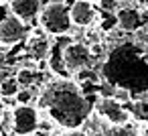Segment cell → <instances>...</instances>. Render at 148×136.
<instances>
[{
	"label": "cell",
	"instance_id": "obj_17",
	"mask_svg": "<svg viewBox=\"0 0 148 136\" xmlns=\"http://www.w3.org/2000/svg\"><path fill=\"white\" fill-rule=\"evenodd\" d=\"M97 4H99V12H106V14H116L120 8L118 0H97Z\"/></svg>",
	"mask_w": 148,
	"mask_h": 136
},
{
	"label": "cell",
	"instance_id": "obj_21",
	"mask_svg": "<svg viewBox=\"0 0 148 136\" xmlns=\"http://www.w3.org/2000/svg\"><path fill=\"white\" fill-rule=\"evenodd\" d=\"M2 112H4V108H2V104H0V116H2Z\"/></svg>",
	"mask_w": 148,
	"mask_h": 136
},
{
	"label": "cell",
	"instance_id": "obj_13",
	"mask_svg": "<svg viewBox=\"0 0 148 136\" xmlns=\"http://www.w3.org/2000/svg\"><path fill=\"white\" fill-rule=\"evenodd\" d=\"M39 73H41V71H37V69H21L14 77H16V81H18L21 87L29 89V87H33L35 81L39 79Z\"/></svg>",
	"mask_w": 148,
	"mask_h": 136
},
{
	"label": "cell",
	"instance_id": "obj_23",
	"mask_svg": "<svg viewBox=\"0 0 148 136\" xmlns=\"http://www.w3.org/2000/svg\"><path fill=\"white\" fill-rule=\"evenodd\" d=\"M0 136H4V134H0Z\"/></svg>",
	"mask_w": 148,
	"mask_h": 136
},
{
	"label": "cell",
	"instance_id": "obj_1",
	"mask_svg": "<svg viewBox=\"0 0 148 136\" xmlns=\"http://www.w3.org/2000/svg\"><path fill=\"white\" fill-rule=\"evenodd\" d=\"M101 77L108 85L130 95L148 93V47L140 41L114 45L101 63Z\"/></svg>",
	"mask_w": 148,
	"mask_h": 136
},
{
	"label": "cell",
	"instance_id": "obj_3",
	"mask_svg": "<svg viewBox=\"0 0 148 136\" xmlns=\"http://www.w3.org/2000/svg\"><path fill=\"white\" fill-rule=\"evenodd\" d=\"M39 23H41V29L53 37L69 35V31L73 29L69 6L65 2H49L47 6H43L39 14Z\"/></svg>",
	"mask_w": 148,
	"mask_h": 136
},
{
	"label": "cell",
	"instance_id": "obj_7",
	"mask_svg": "<svg viewBox=\"0 0 148 136\" xmlns=\"http://www.w3.org/2000/svg\"><path fill=\"white\" fill-rule=\"evenodd\" d=\"M89 136H134V130L130 128V124L126 126H114L108 124L106 120H101L95 112H91V116L85 120V124L81 126Z\"/></svg>",
	"mask_w": 148,
	"mask_h": 136
},
{
	"label": "cell",
	"instance_id": "obj_15",
	"mask_svg": "<svg viewBox=\"0 0 148 136\" xmlns=\"http://www.w3.org/2000/svg\"><path fill=\"white\" fill-rule=\"evenodd\" d=\"M132 106L134 108H130V114L140 118V120H144V122H148V100H138Z\"/></svg>",
	"mask_w": 148,
	"mask_h": 136
},
{
	"label": "cell",
	"instance_id": "obj_12",
	"mask_svg": "<svg viewBox=\"0 0 148 136\" xmlns=\"http://www.w3.org/2000/svg\"><path fill=\"white\" fill-rule=\"evenodd\" d=\"M49 49H51V41L47 39V35H31L27 41V53L31 59L37 61H45L49 57Z\"/></svg>",
	"mask_w": 148,
	"mask_h": 136
},
{
	"label": "cell",
	"instance_id": "obj_8",
	"mask_svg": "<svg viewBox=\"0 0 148 136\" xmlns=\"http://www.w3.org/2000/svg\"><path fill=\"white\" fill-rule=\"evenodd\" d=\"M71 25L77 29H87L97 21V10L89 0H73L69 4Z\"/></svg>",
	"mask_w": 148,
	"mask_h": 136
},
{
	"label": "cell",
	"instance_id": "obj_14",
	"mask_svg": "<svg viewBox=\"0 0 148 136\" xmlns=\"http://www.w3.org/2000/svg\"><path fill=\"white\" fill-rule=\"evenodd\" d=\"M21 91V85L16 77H4L0 81V98H14Z\"/></svg>",
	"mask_w": 148,
	"mask_h": 136
},
{
	"label": "cell",
	"instance_id": "obj_6",
	"mask_svg": "<svg viewBox=\"0 0 148 136\" xmlns=\"http://www.w3.org/2000/svg\"><path fill=\"white\" fill-rule=\"evenodd\" d=\"M12 112V134L14 136H31L39 128V110L31 104L27 106H16L10 110Z\"/></svg>",
	"mask_w": 148,
	"mask_h": 136
},
{
	"label": "cell",
	"instance_id": "obj_20",
	"mask_svg": "<svg viewBox=\"0 0 148 136\" xmlns=\"http://www.w3.org/2000/svg\"><path fill=\"white\" fill-rule=\"evenodd\" d=\"M8 16H10V8L8 6H0V23L6 21Z\"/></svg>",
	"mask_w": 148,
	"mask_h": 136
},
{
	"label": "cell",
	"instance_id": "obj_4",
	"mask_svg": "<svg viewBox=\"0 0 148 136\" xmlns=\"http://www.w3.org/2000/svg\"><path fill=\"white\" fill-rule=\"evenodd\" d=\"M93 65V51L89 49V45L79 43V41H71L69 45H65L63 49V67L65 71L77 73L83 69H89Z\"/></svg>",
	"mask_w": 148,
	"mask_h": 136
},
{
	"label": "cell",
	"instance_id": "obj_9",
	"mask_svg": "<svg viewBox=\"0 0 148 136\" xmlns=\"http://www.w3.org/2000/svg\"><path fill=\"white\" fill-rule=\"evenodd\" d=\"M27 39V25L16 16H8L0 23V47H12Z\"/></svg>",
	"mask_w": 148,
	"mask_h": 136
},
{
	"label": "cell",
	"instance_id": "obj_22",
	"mask_svg": "<svg viewBox=\"0 0 148 136\" xmlns=\"http://www.w3.org/2000/svg\"><path fill=\"white\" fill-rule=\"evenodd\" d=\"M144 136H148V130H146V134H144Z\"/></svg>",
	"mask_w": 148,
	"mask_h": 136
},
{
	"label": "cell",
	"instance_id": "obj_5",
	"mask_svg": "<svg viewBox=\"0 0 148 136\" xmlns=\"http://www.w3.org/2000/svg\"><path fill=\"white\" fill-rule=\"evenodd\" d=\"M93 112L101 120H106L108 124H114V126H126L132 122L130 110L124 106V102H120L116 98H99L97 104L93 106Z\"/></svg>",
	"mask_w": 148,
	"mask_h": 136
},
{
	"label": "cell",
	"instance_id": "obj_16",
	"mask_svg": "<svg viewBox=\"0 0 148 136\" xmlns=\"http://www.w3.org/2000/svg\"><path fill=\"white\" fill-rule=\"evenodd\" d=\"M0 134L4 136L12 134V112L10 110H4L2 116H0Z\"/></svg>",
	"mask_w": 148,
	"mask_h": 136
},
{
	"label": "cell",
	"instance_id": "obj_2",
	"mask_svg": "<svg viewBox=\"0 0 148 136\" xmlns=\"http://www.w3.org/2000/svg\"><path fill=\"white\" fill-rule=\"evenodd\" d=\"M37 110H45L49 118L63 130H79L93 112L91 100L71 79H51L37 98Z\"/></svg>",
	"mask_w": 148,
	"mask_h": 136
},
{
	"label": "cell",
	"instance_id": "obj_18",
	"mask_svg": "<svg viewBox=\"0 0 148 136\" xmlns=\"http://www.w3.org/2000/svg\"><path fill=\"white\" fill-rule=\"evenodd\" d=\"M14 98H16V106H27V104H31V100H33V93H31V89H25V87H21V91H18Z\"/></svg>",
	"mask_w": 148,
	"mask_h": 136
},
{
	"label": "cell",
	"instance_id": "obj_11",
	"mask_svg": "<svg viewBox=\"0 0 148 136\" xmlns=\"http://www.w3.org/2000/svg\"><path fill=\"white\" fill-rule=\"evenodd\" d=\"M8 8H10L12 16H16L18 21H23L27 25V23L39 19L43 6H41V0H10Z\"/></svg>",
	"mask_w": 148,
	"mask_h": 136
},
{
	"label": "cell",
	"instance_id": "obj_24",
	"mask_svg": "<svg viewBox=\"0 0 148 136\" xmlns=\"http://www.w3.org/2000/svg\"><path fill=\"white\" fill-rule=\"evenodd\" d=\"M31 136H33V134H31Z\"/></svg>",
	"mask_w": 148,
	"mask_h": 136
},
{
	"label": "cell",
	"instance_id": "obj_19",
	"mask_svg": "<svg viewBox=\"0 0 148 136\" xmlns=\"http://www.w3.org/2000/svg\"><path fill=\"white\" fill-rule=\"evenodd\" d=\"M57 136H89L85 130H65V132H61V134H57Z\"/></svg>",
	"mask_w": 148,
	"mask_h": 136
},
{
	"label": "cell",
	"instance_id": "obj_10",
	"mask_svg": "<svg viewBox=\"0 0 148 136\" xmlns=\"http://www.w3.org/2000/svg\"><path fill=\"white\" fill-rule=\"evenodd\" d=\"M116 27H120L124 33H136L144 27V14L138 6L126 4L120 6L116 12Z\"/></svg>",
	"mask_w": 148,
	"mask_h": 136
}]
</instances>
